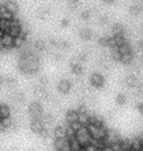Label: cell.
<instances>
[{"label": "cell", "mask_w": 143, "mask_h": 151, "mask_svg": "<svg viewBox=\"0 0 143 151\" xmlns=\"http://www.w3.org/2000/svg\"><path fill=\"white\" fill-rule=\"evenodd\" d=\"M78 35H80V37L83 39V40H86V41L90 40L91 37H92V31H91L90 29L83 28L78 32Z\"/></svg>", "instance_id": "14"}, {"label": "cell", "mask_w": 143, "mask_h": 151, "mask_svg": "<svg viewBox=\"0 0 143 151\" xmlns=\"http://www.w3.org/2000/svg\"><path fill=\"white\" fill-rule=\"evenodd\" d=\"M71 68H72V72H73V74L77 75V76L83 74V66H81V64H75V65H73V66H71Z\"/></svg>", "instance_id": "24"}, {"label": "cell", "mask_w": 143, "mask_h": 151, "mask_svg": "<svg viewBox=\"0 0 143 151\" xmlns=\"http://www.w3.org/2000/svg\"><path fill=\"white\" fill-rule=\"evenodd\" d=\"M120 61L123 63L124 65H129L130 64L132 61H133V54H132V52H129L126 54H123L121 55L120 57Z\"/></svg>", "instance_id": "18"}, {"label": "cell", "mask_w": 143, "mask_h": 151, "mask_svg": "<svg viewBox=\"0 0 143 151\" xmlns=\"http://www.w3.org/2000/svg\"><path fill=\"white\" fill-rule=\"evenodd\" d=\"M86 128L92 139H104L108 131V129L104 125H87Z\"/></svg>", "instance_id": "2"}, {"label": "cell", "mask_w": 143, "mask_h": 151, "mask_svg": "<svg viewBox=\"0 0 143 151\" xmlns=\"http://www.w3.org/2000/svg\"><path fill=\"white\" fill-rule=\"evenodd\" d=\"M90 17H91V12L89 10H84L81 12V14H80V18L83 19V21H87V20H89L90 19Z\"/></svg>", "instance_id": "27"}, {"label": "cell", "mask_w": 143, "mask_h": 151, "mask_svg": "<svg viewBox=\"0 0 143 151\" xmlns=\"http://www.w3.org/2000/svg\"><path fill=\"white\" fill-rule=\"evenodd\" d=\"M116 102L120 105L124 104L126 102V96L123 94V93H120V94H118V96L116 97Z\"/></svg>", "instance_id": "26"}, {"label": "cell", "mask_w": 143, "mask_h": 151, "mask_svg": "<svg viewBox=\"0 0 143 151\" xmlns=\"http://www.w3.org/2000/svg\"><path fill=\"white\" fill-rule=\"evenodd\" d=\"M4 6L11 14L14 15V16L19 12V4H18L15 0H8L4 4Z\"/></svg>", "instance_id": "11"}, {"label": "cell", "mask_w": 143, "mask_h": 151, "mask_svg": "<svg viewBox=\"0 0 143 151\" xmlns=\"http://www.w3.org/2000/svg\"><path fill=\"white\" fill-rule=\"evenodd\" d=\"M71 1H75V2H78L80 0H71Z\"/></svg>", "instance_id": "36"}, {"label": "cell", "mask_w": 143, "mask_h": 151, "mask_svg": "<svg viewBox=\"0 0 143 151\" xmlns=\"http://www.w3.org/2000/svg\"><path fill=\"white\" fill-rule=\"evenodd\" d=\"M17 84V81L16 78H14L13 77H8V78H4V86L7 87H14Z\"/></svg>", "instance_id": "23"}, {"label": "cell", "mask_w": 143, "mask_h": 151, "mask_svg": "<svg viewBox=\"0 0 143 151\" xmlns=\"http://www.w3.org/2000/svg\"><path fill=\"white\" fill-rule=\"evenodd\" d=\"M70 25V22L68 19H63L62 22H61V27L62 28H68Z\"/></svg>", "instance_id": "31"}, {"label": "cell", "mask_w": 143, "mask_h": 151, "mask_svg": "<svg viewBox=\"0 0 143 151\" xmlns=\"http://www.w3.org/2000/svg\"><path fill=\"white\" fill-rule=\"evenodd\" d=\"M101 151H114V149L112 148L111 145H105V146L101 149Z\"/></svg>", "instance_id": "32"}, {"label": "cell", "mask_w": 143, "mask_h": 151, "mask_svg": "<svg viewBox=\"0 0 143 151\" xmlns=\"http://www.w3.org/2000/svg\"><path fill=\"white\" fill-rule=\"evenodd\" d=\"M4 86V78L2 77V76H0V88Z\"/></svg>", "instance_id": "33"}, {"label": "cell", "mask_w": 143, "mask_h": 151, "mask_svg": "<svg viewBox=\"0 0 143 151\" xmlns=\"http://www.w3.org/2000/svg\"><path fill=\"white\" fill-rule=\"evenodd\" d=\"M27 35H28V32L24 31V29L22 28V32H21V34L18 35V37H14V47H17V48L23 47L26 43Z\"/></svg>", "instance_id": "8"}, {"label": "cell", "mask_w": 143, "mask_h": 151, "mask_svg": "<svg viewBox=\"0 0 143 151\" xmlns=\"http://www.w3.org/2000/svg\"><path fill=\"white\" fill-rule=\"evenodd\" d=\"M142 11V8L140 5H137V4H133L129 7V14L132 15V16H137L141 13Z\"/></svg>", "instance_id": "21"}, {"label": "cell", "mask_w": 143, "mask_h": 151, "mask_svg": "<svg viewBox=\"0 0 143 151\" xmlns=\"http://www.w3.org/2000/svg\"><path fill=\"white\" fill-rule=\"evenodd\" d=\"M109 38L110 37H103L99 39V44L102 45V46H108L109 44Z\"/></svg>", "instance_id": "30"}, {"label": "cell", "mask_w": 143, "mask_h": 151, "mask_svg": "<svg viewBox=\"0 0 143 151\" xmlns=\"http://www.w3.org/2000/svg\"><path fill=\"white\" fill-rule=\"evenodd\" d=\"M50 42L53 46H55L60 49H69L70 44L68 41L64 40V39H50Z\"/></svg>", "instance_id": "12"}, {"label": "cell", "mask_w": 143, "mask_h": 151, "mask_svg": "<svg viewBox=\"0 0 143 151\" xmlns=\"http://www.w3.org/2000/svg\"><path fill=\"white\" fill-rule=\"evenodd\" d=\"M111 57H112V59L115 60V61H120L121 55H120V53H119L117 47L111 48Z\"/></svg>", "instance_id": "25"}, {"label": "cell", "mask_w": 143, "mask_h": 151, "mask_svg": "<svg viewBox=\"0 0 143 151\" xmlns=\"http://www.w3.org/2000/svg\"><path fill=\"white\" fill-rule=\"evenodd\" d=\"M90 83L91 86H94L95 88H101L104 86L105 83V78L103 77L102 74L100 73H93L90 76Z\"/></svg>", "instance_id": "5"}, {"label": "cell", "mask_w": 143, "mask_h": 151, "mask_svg": "<svg viewBox=\"0 0 143 151\" xmlns=\"http://www.w3.org/2000/svg\"><path fill=\"white\" fill-rule=\"evenodd\" d=\"M50 14H51V10L49 7H47V6H43V7L39 8L37 12H36V16H37L38 19L41 21L47 20L48 18L50 17Z\"/></svg>", "instance_id": "9"}, {"label": "cell", "mask_w": 143, "mask_h": 151, "mask_svg": "<svg viewBox=\"0 0 143 151\" xmlns=\"http://www.w3.org/2000/svg\"><path fill=\"white\" fill-rule=\"evenodd\" d=\"M58 90L60 93L67 94L71 90V83L68 80H61L58 83Z\"/></svg>", "instance_id": "10"}, {"label": "cell", "mask_w": 143, "mask_h": 151, "mask_svg": "<svg viewBox=\"0 0 143 151\" xmlns=\"http://www.w3.org/2000/svg\"><path fill=\"white\" fill-rule=\"evenodd\" d=\"M68 8H69L71 11H75V10H77V9L78 8V2L71 1V0H70L69 3H68Z\"/></svg>", "instance_id": "28"}, {"label": "cell", "mask_w": 143, "mask_h": 151, "mask_svg": "<svg viewBox=\"0 0 143 151\" xmlns=\"http://www.w3.org/2000/svg\"><path fill=\"white\" fill-rule=\"evenodd\" d=\"M112 32H113V37L115 35H124V27L120 23H116L112 27Z\"/></svg>", "instance_id": "19"}, {"label": "cell", "mask_w": 143, "mask_h": 151, "mask_svg": "<svg viewBox=\"0 0 143 151\" xmlns=\"http://www.w3.org/2000/svg\"><path fill=\"white\" fill-rule=\"evenodd\" d=\"M78 113L77 110H70L68 113L66 114V123L70 125L72 123L78 122Z\"/></svg>", "instance_id": "13"}, {"label": "cell", "mask_w": 143, "mask_h": 151, "mask_svg": "<svg viewBox=\"0 0 143 151\" xmlns=\"http://www.w3.org/2000/svg\"><path fill=\"white\" fill-rule=\"evenodd\" d=\"M137 83H138V80L134 75H129L126 78V84L129 87H130V88L134 86H138Z\"/></svg>", "instance_id": "17"}, {"label": "cell", "mask_w": 143, "mask_h": 151, "mask_svg": "<svg viewBox=\"0 0 143 151\" xmlns=\"http://www.w3.org/2000/svg\"><path fill=\"white\" fill-rule=\"evenodd\" d=\"M108 21H109V18H108L107 15H103V16H101L99 18V24L101 26L106 25V24L108 23Z\"/></svg>", "instance_id": "29"}, {"label": "cell", "mask_w": 143, "mask_h": 151, "mask_svg": "<svg viewBox=\"0 0 143 151\" xmlns=\"http://www.w3.org/2000/svg\"><path fill=\"white\" fill-rule=\"evenodd\" d=\"M34 48L39 52H42V51H44L46 49V44H45V42L43 40H41V39H37V40L34 41Z\"/></svg>", "instance_id": "22"}, {"label": "cell", "mask_w": 143, "mask_h": 151, "mask_svg": "<svg viewBox=\"0 0 143 151\" xmlns=\"http://www.w3.org/2000/svg\"><path fill=\"white\" fill-rule=\"evenodd\" d=\"M0 116L2 119H7L11 116V109L10 107L5 104H0Z\"/></svg>", "instance_id": "15"}, {"label": "cell", "mask_w": 143, "mask_h": 151, "mask_svg": "<svg viewBox=\"0 0 143 151\" xmlns=\"http://www.w3.org/2000/svg\"><path fill=\"white\" fill-rule=\"evenodd\" d=\"M29 128L33 132H35V134H40L41 131L45 127L41 119H32V121H30V123H29Z\"/></svg>", "instance_id": "6"}, {"label": "cell", "mask_w": 143, "mask_h": 151, "mask_svg": "<svg viewBox=\"0 0 143 151\" xmlns=\"http://www.w3.org/2000/svg\"><path fill=\"white\" fill-rule=\"evenodd\" d=\"M0 44L5 49H11L14 47V37L8 34H4L0 39Z\"/></svg>", "instance_id": "7"}, {"label": "cell", "mask_w": 143, "mask_h": 151, "mask_svg": "<svg viewBox=\"0 0 143 151\" xmlns=\"http://www.w3.org/2000/svg\"><path fill=\"white\" fill-rule=\"evenodd\" d=\"M75 137L83 147H86L88 145V144H90L91 139H92L89 134V132H88L87 128L86 127H83V126H81L78 131H75Z\"/></svg>", "instance_id": "3"}, {"label": "cell", "mask_w": 143, "mask_h": 151, "mask_svg": "<svg viewBox=\"0 0 143 151\" xmlns=\"http://www.w3.org/2000/svg\"><path fill=\"white\" fill-rule=\"evenodd\" d=\"M43 109L38 102H32L29 106V114L32 119H41L43 115Z\"/></svg>", "instance_id": "4"}, {"label": "cell", "mask_w": 143, "mask_h": 151, "mask_svg": "<svg viewBox=\"0 0 143 151\" xmlns=\"http://www.w3.org/2000/svg\"><path fill=\"white\" fill-rule=\"evenodd\" d=\"M2 35H3V34H2V32L0 31V39H1V37H2Z\"/></svg>", "instance_id": "35"}, {"label": "cell", "mask_w": 143, "mask_h": 151, "mask_svg": "<svg viewBox=\"0 0 143 151\" xmlns=\"http://www.w3.org/2000/svg\"><path fill=\"white\" fill-rule=\"evenodd\" d=\"M19 69L24 74H35L39 69V60L32 53H27L20 58Z\"/></svg>", "instance_id": "1"}, {"label": "cell", "mask_w": 143, "mask_h": 151, "mask_svg": "<svg viewBox=\"0 0 143 151\" xmlns=\"http://www.w3.org/2000/svg\"><path fill=\"white\" fill-rule=\"evenodd\" d=\"M11 27V21L9 20H3L0 19V31L2 32V34H8L9 29Z\"/></svg>", "instance_id": "16"}, {"label": "cell", "mask_w": 143, "mask_h": 151, "mask_svg": "<svg viewBox=\"0 0 143 151\" xmlns=\"http://www.w3.org/2000/svg\"><path fill=\"white\" fill-rule=\"evenodd\" d=\"M103 2H105V3H113L115 0H102Z\"/></svg>", "instance_id": "34"}, {"label": "cell", "mask_w": 143, "mask_h": 151, "mask_svg": "<svg viewBox=\"0 0 143 151\" xmlns=\"http://www.w3.org/2000/svg\"><path fill=\"white\" fill-rule=\"evenodd\" d=\"M118 48V51L119 53H120V55H123V54H126L129 52H132V48H130V45L127 43V42L126 41L124 43L119 45V46L117 47Z\"/></svg>", "instance_id": "20"}]
</instances>
